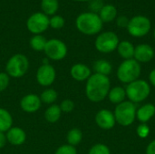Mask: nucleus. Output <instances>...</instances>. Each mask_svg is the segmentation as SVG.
I'll return each instance as SVG.
<instances>
[{
    "label": "nucleus",
    "instance_id": "nucleus-1",
    "mask_svg": "<svg viewBox=\"0 0 155 154\" xmlns=\"http://www.w3.org/2000/svg\"><path fill=\"white\" fill-rule=\"evenodd\" d=\"M111 89V82L108 76L92 74L85 84V95L92 103L104 101Z\"/></svg>",
    "mask_w": 155,
    "mask_h": 154
},
{
    "label": "nucleus",
    "instance_id": "nucleus-2",
    "mask_svg": "<svg viewBox=\"0 0 155 154\" xmlns=\"http://www.w3.org/2000/svg\"><path fill=\"white\" fill-rule=\"evenodd\" d=\"M103 22L98 14L92 12H84L80 14L76 20L75 25L77 30L85 35H94L101 32Z\"/></svg>",
    "mask_w": 155,
    "mask_h": 154
},
{
    "label": "nucleus",
    "instance_id": "nucleus-3",
    "mask_svg": "<svg viewBox=\"0 0 155 154\" xmlns=\"http://www.w3.org/2000/svg\"><path fill=\"white\" fill-rule=\"evenodd\" d=\"M142 74L141 64L136 60L129 59L123 61L117 68L116 75L120 82L124 84H130L139 79Z\"/></svg>",
    "mask_w": 155,
    "mask_h": 154
},
{
    "label": "nucleus",
    "instance_id": "nucleus-4",
    "mask_svg": "<svg viewBox=\"0 0 155 154\" xmlns=\"http://www.w3.org/2000/svg\"><path fill=\"white\" fill-rule=\"evenodd\" d=\"M126 97L134 103H139L145 101L151 93L149 83L143 79H138L127 84L125 88Z\"/></svg>",
    "mask_w": 155,
    "mask_h": 154
},
{
    "label": "nucleus",
    "instance_id": "nucleus-5",
    "mask_svg": "<svg viewBox=\"0 0 155 154\" xmlns=\"http://www.w3.org/2000/svg\"><path fill=\"white\" fill-rule=\"evenodd\" d=\"M136 111L135 103L130 101H124L117 104L114 112L116 123L124 127L131 126L136 119Z\"/></svg>",
    "mask_w": 155,
    "mask_h": 154
},
{
    "label": "nucleus",
    "instance_id": "nucleus-6",
    "mask_svg": "<svg viewBox=\"0 0 155 154\" xmlns=\"http://www.w3.org/2000/svg\"><path fill=\"white\" fill-rule=\"evenodd\" d=\"M28 69L29 60L22 54H15L12 55L5 64V73L13 78L23 77L27 73Z\"/></svg>",
    "mask_w": 155,
    "mask_h": 154
},
{
    "label": "nucleus",
    "instance_id": "nucleus-7",
    "mask_svg": "<svg viewBox=\"0 0 155 154\" xmlns=\"http://www.w3.org/2000/svg\"><path fill=\"white\" fill-rule=\"evenodd\" d=\"M119 43V37L114 32L106 31L97 35L94 41V46L102 54H110L117 49Z\"/></svg>",
    "mask_w": 155,
    "mask_h": 154
},
{
    "label": "nucleus",
    "instance_id": "nucleus-8",
    "mask_svg": "<svg viewBox=\"0 0 155 154\" xmlns=\"http://www.w3.org/2000/svg\"><path fill=\"white\" fill-rule=\"evenodd\" d=\"M152 28L151 20L145 15H135L129 20L127 31L130 35L140 38L149 34Z\"/></svg>",
    "mask_w": 155,
    "mask_h": 154
},
{
    "label": "nucleus",
    "instance_id": "nucleus-9",
    "mask_svg": "<svg viewBox=\"0 0 155 154\" xmlns=\"http://www.w3.org/2000/svg\"><path fill=\"white\" fill-rule=\"evenodd\" d=\"M67 46L62 40L53 38L47 40L45 48L44 50L46 57L53 61H61L67 55Z\"/></svg>",
    "mask_w": 155,
    "mask_h": 154
},
{
    "label": "nucleus",
    "instance_id": "nucleus-10",
    "mask_svg": "<svg viewBox=\"0 0 155 154\" xmlns=\"http://www.w3.org/2000/svg\"><path fill=\"white\" fill-rule=\"evenodd\" d=\"M28 31L34 34H41L49 27V17L43 12H37L30 15L26 21Z\"/></svg>",
    "mask_w": 155,
    "mask_h": 154
},
{
    "label": "nucleus",
    "instance_id": "nucleus-11",
    "mask_svg": "<svg viewBox=\"0 0 155 154\" xmlns=\"http://www.w3.org/2000/svg\"><path fill=\"white\" fill-rule=\"evenodd\" d=\"M37 83L44 87H48L52 85L56 78V71L53 65L50 64H41L37 69L35 75Z\"/></svg>",
    "mask_w": 155,
    "mask_h": 154
},
{
    "label": "nucleus",
    "instance_id": "nucleus-12",
    "mask_svg": "<svg viewBox=\"0 0 155 154\" xmlns=\"http://www.w3.org/2000/svg\"><path fill=\"white\" fill-rule=\"evenodd\" d=\"M94 120L97 126L103 130H111L116 123L114 113L108 109H101L96 113Z\"/></svg>",
    "mask_w": 155,
    "mask_h": 154
},
{
    "label": "nucleus",
    "instance_id": "nucleus-13",
    "mask_svg": "<svg viewBox=\"0 0 155 154\" xmlns=\"http://www.w3.org/2000/svg\"><path fill=\"white\" fill-rule=\"evenodd\" d=\"M42 105V102L40 100L39 95L35 93L25 94L20 101L21 109L27 113H36Z\"/></svg>",
    "mask_w": 155,
    "mask_h": 154
},
{
    "label": "nucleus",
    "instance_id": "nucleus-14",
    "mask_svg": "<svg viewBox=\"0 0 155 154\" xmlns=\"http://www.w3.org/2000/svg\"><path fill=\"white\" fill-rule=\"evenodd\" d=\"M154 57V50L153 48L147 44H141L135 46L134 48V59L138 63H148L153 60Z\"/></svg>",
    "mask_w": 155,
    "mask_h": 154
},
{
    "label": "nucleus",
    "instance_id": "nucleus-15",
    "mask_svg": "<svg viewBox=\"0 0 155 154\" xmlns=\"http://www.w3.org/2000/svg\"><path fill=\"white\" fill-rule=\"evenodd\" d=\"M5 135H6L7 143L13 146H20L24 144L26 140L25 132L22 128L16 126H12L5 133Z\"/></svg>",
    "mask_w": 155,
    "mask_h": 154
},
{
    "label": "nucleus",
    "instance_id": "nucleus-16",
    "mask_svg": "<svg viewBox=\"0 0 155 154\" xmlns=\"http://www.w3.org/2000/svg\"><path fill=\"white\" fill-rule=\"evenodd\" d=\"M70 74L74 80L77 82H84L89 79V77L92 75V72L89 66L84 64L78 63L72 65L70 69Z\"/></svg>",
    "mask_w": 155,
    "mask_h": 154
},
{
    "label": "nucleus",
    "instance_id": "nucleus-17",
    "mask_svg": "<svg viewBox=\"0 0 155 154\" xmlns=\"http://www.w3.org/2000/svg\"><path fill=\"white\" fill-rule=\"evenodd\" d=\"M154 115L155 105L153 103L143 104L136 111V118L141 123H146L152 120Z\"/></svg>",
    "mask_w": 155,
    "mask_h": 154
},
{
    "label": "nucleus",
    "instance_id": "nucleus-18",
    "mask_svg": "<svg viewBox=\"0 0 155 154\" xmlns=\"http://www.w3.org/2000/svg\"><path fill=\"white\" fill-rule=\"evenodd\" d=\"M134 45L126 40L121 41L117 46V52L118 54L124 58V60H129V59H133L134 55Z\"/></svg>",
    "mask_w": 155,
    "mask_h": 154
},
{
    "label": "nucleus",
    "instance_id": "nucleus-19",
    "mask_svg": "<svg viewBox=\"0 0 155 154\" xmlns=\"http://www.w3.org/2000/svg\"><path fill=\"white\" fill-rule=\"evenodd\" d=\"M107 97L110 103L117 105L125 101V98H126L125 89L122 86H114L110 89Z\"/></svg>",
    "mask_w": 155,
    "mask_h": 154
},
{
    "label": "nucleus",
    "instance_id": "nucleus-20",
    "mask_svg": "<svg viewBox=\"0 0 155 154\" xmlns=\"http://www.w3.org/2000/svg\"><path fill=\"white\" fill-rule=\"evenodd\" d=\"M99 16L103 23H110L116 19L117 17V9L112 4L104 5V7L99 12Z\"/></svg>",
    "mask_w": 155,
    "mask_h": 154
},
{
    "label": "nucleus",
    "instance_id": "nucleus-21",
    "mask_svg": "<svg viewBox=\"0 0 155 154\" xmlns=\"http://www.w3.org/2000/svg\"><path fill=\"white\" fill-rule=\"evenodd\" d=\"M62 115V111L58 104H51L45 112V119L49 123H57Z\"/></svg>",
    "mask_w": 155,
    "mask_h": 154
},
{
    "label": "nucleus",
    "instance_id": "nucleus-22",
    "mask_svg": "<svg viewBox=\"0 0 155 154\" xmlns=\"http://www.w3.org/2000/svg\"><path fill=\"white\" fill-rule=\"evenodd\" d=\"M93 68L94 71L95 72L94 74H98L105 76H108L113 71V65L111 64V63L104 59H100L95 61L94 63Z\"/></svg>",
    "mask_w": 155,
    "mask_h": 154
},
{
    "label": "nucleus",
    "instance_id": "nucleus-23",
    "mask_svg": "<svg viewBox=\"0 0 155 154\" xmlns=\"http://www.w3.org/2000/svg\"><path fill=\"white\" fill-rule=\"evenodd\" d=\"M13 123L11 113L6 109L0 107V132L6 133L13 126Z\"/></svg>",
    "mask_w": 155,
    "mask_h": 154
},
{
    "label": "nucleus",
    "instance_id": "nucleus-24",
    "mask_svg": "<svg viewBox=\"0 0 155 154\" xmlns=\"http://www.w3.org/2000/svg\"><path fill=\"white\" fill-rule=\"evenodd\" d=\"M39 97H40L42 103L51 105V104H54L58 99V93L53 88H46L41 93Z\"/></svg>",
    "mask_w": 155,
    "mask_h": 154
},
{
    "label": "nucleus",
    "instance_id": "nucleus-25",
    "mask_svg": "<svg viewBox=\"0 0 155 154\" xmlns=\"http://www.w3.org/2000/svg\"><path fill=\"white\" fill-rule=\"evenodd\" d=\"M82 140H83V133L80 129L73 128V129L68 131V133L66 134L67 144L75 147L81 143Z\"/></svg>",
    "mask_w": 155,
    "mask_h": 154
},
{
    "label": "nucleus",
    "instance_id": "nucleus-26",
    "mask_svg": "<svg viewBox=\"0 0 155 154\" xmlns=\"http://www.w3.org/2000/svg\"><path fill=\"white\" fill-rule=\"evenodd\" d=\"M59 8L58 0H42L41 9L46 15H54Z\"/></svg>",
    "mask_w": 155,
    "mask_h": 154
},
{
    "label": "nucleus",
    "instance_id": "nucleus-27",
    "mask_svg": "<svg viewBox=\"0 0 155 154\" xmlns=\"http://www.w3.org/2000/svg\"><path fill=\"white\" fill-rule=\"evenodd\" d=\"M46 43H47L46 38L43 36L42 34H34L29 41V44L31 48L36 52L44 51L45 48Z\"/></svg>",
    "mask_w": 155,
    "mask_h": 154
},
{
    "label": "nucleus",
    "instance_id": "nucleus-28",
    "mask_svg": "<svg viewBox=\"0 0 155 154\" xmlns=\"http://www.w3.org/2000/svg\"><path fill=\"white\" fill-rule=\"evenodd\" d=\"M64 24H65V21L62 15H53L51 18H49V26H51L54 29H61L64 27Z\"/></svg>",
    "mask_w": 155,
    "mask_h": 154
},
{
    "label": "nucleus",
    "instance_id": "nucleus-29",
    "mask_svg": "<svg viewBox=\"0 0 155 154\" xmlns=\"http://www.w3.org/2000/svg\"><path fill=\"white\" fill-rule=\"evenodd\" d=\"M88 154H111L110 149L104 143H96L91 147Z\"/></svg>",
    "mask_w": 155,
    "mask_h": 154
},
{
    "label": "nucleus",
    "instance_id": "nucleus-30",
    "mask_svg": "<svg viewBox=\"0 0 155 154\" xmlns=\"http://www.w3.org/2000/svg\"><path fill=\"white\" fill-rule=\"evenodd\" d=\"M54 154H77V150L72 145L63 144L56 149Z\"/></svg>",
    "mask_w": 155,
    "mask_h": 154
},
{
    "label": "nucleus",
    "instance_id": "nucleus-31",
    "mask_svg": "<svg viewBox=\"0 0 155 154\" xmlns=\"http://www.w3.org/2000/svg\"><path fill=\"white\" fill-rule=\"evenodd\" d=\"M59 106H60V109H61L62 113H69L74 111V101H72L70 99H65V100L62 101V103H60Z\"/></svg>",
    "mask_w": 155,
    "mask_h": 154
},
{
    "label": "nucleus",
    "instance_id": "nucleus-32",
    "mask_svg": "<svg viewBox=\"0 0 155 154\" xmlns=\"http://www.w3.org/2000/svg\"><path fill=\"white\" fill-rule=\"evenodd\" d=\"M104 4L103 0H90L88 7L90 9V12L94 14H99V12L104 7Z\"/></svg>",
    "mask_w": 155,
    "mask_h": 154
},
{
    "label": "nucleus",
    "instance_id": "nucleus-33",
    "mask_svg": "<svg viewBox=\"0 0 155 154\" xmlns=\"http://www.w3.org/2000/svg\"><path fill=\"white\" fill-rule=\"evenodd\" d=\"M136 133H137V135L140 138L145 139L150 134V127L146 123H141V124L138 125V127L136 129Z\"/></svg>",
    "mask_w": 155,
    "mask_h": 154
},
{
    "label": "nucleus",
    "instance_id": "nucleus-34",
    "mask_svg": "<svg viewBox=\"0 0 155 154\" xmlns=\"http://www.w3.org/2000/svg\"><path fill=\"white\" fill-rule=\"evenodd\" d=\"M10 83V76L5 72L0 73V93L7 89Z\"/></svg>",
    "mask_w": 155,
    "mask_h": 154
},
{
    "label": "nucleus",
    "instance_id": "nucleus-35",
    "mask_svg": "<svg viewBox=\"0 0 155 154\" xmlns=\"http://www.w3.org/2000/svg\"><path fill=\"white\" fill-rule=\"evenodd\" d=\"M129 20L130 19L125 15H119L116 17V25L120 28H127Z\"/></svg>",
    "mask_w": 155,
    "mask_h": 154
},
{
    "label": "nucleus",
    "instance_id": "nucleus-36",
    "mask_svg": "<svg viewBox=\"0 0 155 154\" xmlns=\"http://www.w3.org/2000/svg\"><path fill=\"white\" fill-rule=\"evenodd\" d=\"M146 154H155V140L152 141L146 147Z\"/></svg>",
    "mask_w": 155,
    "mask_h": 154
},
{
    "label": "nucleus",
    "instance_id": "nucleus-37",
    "mask_svg": "<svg viewBox=\"0 0 155 154\" xmlns=\"http://www.w3.org/2000/svg\"><path fill=\"white\" fill-rule=\"evenodd\" d=\"M7 143V139H6V135L5 133H2L0 132V149H3Z\"/></svg>",
    "mask_w": 155,
    "mask_h": 154
},
{
    "label": "nucleus",
    "instance_id": "nucleus-38",
    "mask_svg": "<svg viewBox=\"0 0 155 154\" xmlns=\"http://www.w3.org/2000/svg\"><path fill=\"white\" fill-rule=\"evenodd\" d=\"M149 82L153 86L155 87V69L152 70L149 74Z\"/></svg>",
    "mask_w": 155,
    "mask_h": 154
},
{
    "label": "nucleus",
    "instance_id": "nucleus-39",
    "mask_svg": "<svg viewBox=\"0 0 155 154\" xmlns=\"http://www.w3.org/2000/svg\"><path fill=\"white\" fill-rule=\"evenodd\" d=\"M75 2H89L90 0H74Z\"/></svg>",
    "mask_w": 155,
    "mask_h": 154
},
{
    "label": "nucleus",
    "instance_id": "nucleus-40",
    "mask_svg": "<svg viewBox=\"0 0 155 154\" xmlns=\"http://www.w3.org/2000/svg\"><path fill=\"white\" fill-rule=\"evenodd\" d=\"M153 35H154V38H155V30H154V33H153Z\"/></svg>",
    "mask_w": 155,
    "mask_h": 154
}]
</instances>
